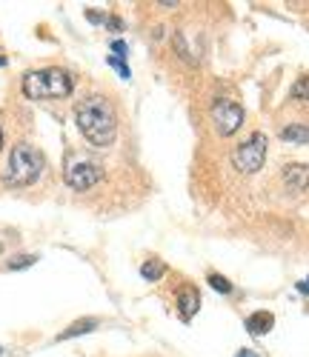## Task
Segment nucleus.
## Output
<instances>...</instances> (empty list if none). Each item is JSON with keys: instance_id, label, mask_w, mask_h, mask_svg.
I'll use <instances>...</instances> for the list:
<instances>
[{"instance_id": "obj_11", "label": "nucleus", "mask_w": 309, "mask_h": 357, "mask_svg": "<svg viewBox=\"0 0 309 357\" xmlns=\"http://www.w3.org/2000/svg\"><path fill=\"white\" fill-rule=\"evenodd\" d=\"M164 275H166V266H164V260H146V263L141 266V278H143V280H149V283L161 280Z\"/></svg>"}, {"instance_id": "obj_15", "label": "nucleus", "mask_w": 309, "mask_h": 357, "mask_svg": "<svg viewBox=\"0 0 309 357\" xmlns=\"http://www.w3.org/2000/svg\"><path fill=\"white\" fill-rule=\"evenodd\" d=\"M38 263V255H20L9 263V269H26V266H35Z\"/></svg>"}, {"instance_id": "obj_19", "label": "nucleus", "mask_w": 309, "mask_h": 357, "mask_svg": "<svg viewBox=\"0 0 309 357\" xmlns=\"http://www.w3.org/2000/svg\"><path fill=\"white\" fill-rule=\"evenodd\" d=\"M0 149H3V129H0Z\"/></svg>"}, {"instance_id": "obj_5", "label": "nucleus", "mask_w": 309, "mask_h": 357, "mask_svg": "<svg viewBox=\"0 0 309 357\" xmlns=\"http://www.w3.org/2000/svg\"><path fill=\"white\" fill-rule=\"evenodd\" d=\"M212 123H215V132H218L221 137H229L243 123V109L229 98H218L212 103Z\"/></svg>"}, {"instance_id": "obj_13", "label": "nucleus", "mask_w": 309, "mask_h": 357, "mask_svg": "<svg viewBox=\"0 0 309 357\" xmlns=\"http://www.w3.org/2000/svg\"><path fill=\"white\" fill-rule=\"evenodd\" d=\"M292 100H309V75H303V77H298V83L292 86Z\"/></svg>"}, {"instance_id": "obj_6", "label": "nucleus", "mask_w": 309, "mask_h": 357, "mask_svg": "<svg viewBox=\"0 0 309 357\" xmlns=\"http://www.w3.org/2000/svg\"><path fill=\"white\" fill-rule=\"evenodd\" d=\"M101 181H103V169L98 163L78 160V163H69V169H66V186L75 192H86L92 186H98Z\"/></svg>"}, {"instance_id": "obj_2", "label": "nucleus", "mask_w": 309, "mask_h": 357, "mask_svg": "<svg viewBox=\"0 0 309 357\" xmlns=\"http://www.w3.org/2000/svg\"><path fill=\"white\" fill-rule=\"evenodd\" d=\"M23 95L29 100H52V98H69L75 89V77L66 69H38L29 72L20 83Z\"/></svg>"}, {"instance_id": "obj_1", "label": "nucleus", "mask_w": 309, "mask_h": 357, "mask_svg": "<svg viewBox=\"0 0 309 357\" xmlns=\"http://www.w3.org/2000/svg\"><path fill=\"white\" fill-rule=\"evenodd\" d=\"M75 123L80 129V135L98 149H106L115 143L117 137V114L115 106L101 98V95H89L86 100L78 103L75 109Z\"/></svg>"}, {"instance_id": "obj_18", "label": "nucleus", "mask_w": 309, "mask_h": 357, "mask_svg": "<svg viewBox=\"0 0 309 357\" xmlns=\"http://www.w3.org/2000/svg\"><path fill=\"white\" fill-rule=\"evenodd\" d=\"M298 291H303V294H309V280H301V283H298Z\"/></svg>"}, {"instance_id": "obj_9", "label": "nucleus", "mask_w": 309, "mask_h": 357, "mask_svg": "<svg viewBox=\"0 0 309 357\" xmlns=\"http://www.w3.org/2000/svg\"><path fill=\"white\" fill-rule=\"evenodd\" d=\"M272 326H275V314L272 312H252L250 317H246V332H250L252 337L266 335Z\"/></svg>"}, {"instance_id": "obj_12", "label": "nucleus", "mask_w": 309, "mask_h": 357, "mask_svg": "<svg viewBox=\"0 0 309 357\" xmlns=\"http://www.w3.org/2000/svg\"><path fill=\"white\" fill-rule=\"evenodd\" d=\"M281 140H287V143H309V126H287L284 132H281Z\"/></svg>"}, {"instance_id": "obj_16", "label": "nucleus", "mask_w": 309, "mask_h": 357, "mask_svg": "<svg viewBox=\"0 0 309 357\" xmlns=\"http://www.w3.org/2000/svg\"><path fill=\"white\" fill-rule=\"evenodd\" d=\"M112 57H117V61H123V57H127V43L123 40H112Z\"/></svg>"}, {"instance_id": "obj_14", "label": "nucleus", "mask_w": 309, "mask_h": 357, "mask_svg": "<svg viewBox=\"0 0 309 357\" xmlns=\"http://www.w3.org/2000/svg\"><path fill=\"white\" fill-rule=\"evenodd\" d=\"M209 286L221 294H232V283L224 278V275H209Z\"/></svg>"}, {"instance_id": "obj_17", "label": "nucleus", "mask_w": 309, "mask_h": 357, "mask_svg": "<svg viewBox=\"0 0 309 357\" xmlns=\"http://www.w3.org/2000/svg\"><path fill=\"white\" fill-rule=\"evenodd\" d=\"M235 357H261V354H252V351H250V349H240V351H238V354H235Z\"/></svg>"}, {"instance_id": "obj_7", "label": "nucleus", "mask_w": 309, "mask_h": 357, "mask_svg": "<svg viewBox=\"0 0 309 357\" xmlns=\"http://www.w3.org/2000/svg\"><path fill=\"white\" fill-rule=\"evenodd\" d=\"M178 309H180V317H183V320H192V317L198 314V309H201V294H198L195 286H183V289L178 291Z\"/></svg>"}, {"instance_id": "obj_4", "label": "nucleus", "mask_w": 309, "mask_h": 357, "mask_svg": "<svg viewBox=\"0 0 309 357\" xmlns=\"http://www.w3.org/2000/svg\"><path fill=\"white\" fill-rule=\"evenodd\" d=\"M266 146H269L266 135H261V132L250 135V137H246V140L235 149V152H232V166H235L240 174H255V172H261V169H264V160H266Z\"/></svg>"}, {"instance_id": "obj_3", "label": "nucleus", "mask_w": 309, "mask_h": 357, "mask_svg": "<svg viewBox=\"0 0 309 357\" xmlns=\"http://www.w3.org/2000/svg\"><path fill=\"white\" fill-rule=\"evenodd\" d=\"M43 172V155L38 152L35 146L29 143H17L9 155V166L3 174V183L6 186H29L35 183Z\"/></svg>"}, {"instance_id": "obj_10", "label": "nucleus", "mask_w": 309, "mask_h": 357, "mask_svg": "<svg viewBox=\"0 0 309 357\" xmlns=\"http://www.w3.org/2000/svg\"><path fill=\"white\" fill-rule=\"evenodd\" d=\"M98 326H101V320H98V317H83V320H75L66 332H60V335H57V340H69V337H78V335H89L92 329H98Z\"/></svg>"}, {"instance_id": "obj_8", "label": "nucleus", "mask_w": 309, "mask_h": 357, "mask_svg": "<svg viewBox=\"0 0 309 357\" xmlns=\"http://www.w3.org/2000/svg\"><path fill=\"white\" fill-rule=\"evenodd\" d=\"M284 183H287L292 192H303V189H309V166H303V163H292V166H287V172H284Z\"/></svg>"}]
</instances>
